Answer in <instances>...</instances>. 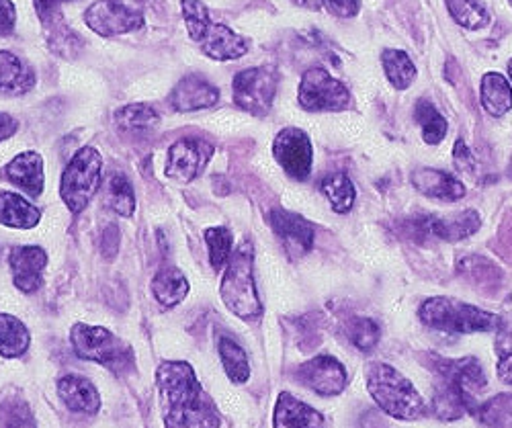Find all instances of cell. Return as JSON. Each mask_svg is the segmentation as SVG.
<instances>
[{
	"instance_id": "cell-1",
	"label": "cell",
	"mask_w": 512,
	"mask_h": 428,
	"mask_svg": "<svg viewBox=\"0 0 512 428\" xmlns=\"http://www.w3.org/2000/svg\"><path fill=\"white\" fill-rule=\"evenodd\" d=\"M166 428H220V412L189 363L168 361L156 373Z\"/></svg>"
},
{
	"instance_id": "cell-2",
	"label": "cell",
	"mask_w": 512,
	"mask_h": 428,
	"mask_svg": "<svg viewBox=\"0 0 512 428\" xmlns=\"http://www.w3.org/2000/svg\"><path fill=\"white\" fill-rule=\"evenodd\" d=\"M365 385L375 404L398 420H416L426 412V404L414 383L396 367L373 361L365 369Z\"/></svg>"
},
{
	"instance_id": "cell-3",
	"label": "cell",
	"mask_w": 512,
	"mask_h": 428,
	"mask_svg": "<svg viewBox=\"0 0 512 428\" xmlns=\"http://www.w3.org/2000/svg\"><path fill=\"white\" fill-rule=\"evenodd\" d=\"M420 322L447 334H488L502 328V318L455 297H431L418 310Z\"/></svg>"
},
{
	"instance_id": "cell-4",
	"label": "cell",
	"mask_w": 512,
	"mask_h": 428,
	"mask_svg": "<svg viewBox=\"0 0 512 428\" xmlns=\"http://www.w3.org/2000/svg\"><path fill=\"white\" fill-rule=\"evenodd\" d=\"M72 349L78 359L103 365L115 375H127L136 367L134 349L125 340L101 326L74 324L70 332Z\"/></svg>"
},
{
	"instance_id": "cell-5",
	"label": "cell",
	"mask_w": 512,
	"mask_h": 428,
	"mask_svg": "<svg viewBox=\"0 0 512 428\" xmlns=\"http://www.w3.org/2000/svg\"><path fill=\"white\" fill-rule=\"evenodd\" d=\"M226 308L242 320H256L263 316V304L256 293L252 275V244L242 242L230 256L226 275L220 287Z\"/></svg>"
},
{
	"instance_id": "cell-6",
	"label": "cell",
	"mask_w": 512,
	"mask_h": 428,
	"mask_svg": "<svg viewBox=\"0 0 512 428\" xmlns=\"http://www.w3.org/2000/svg\"><path fill=\"white\" fill-rule=\"evenodd\" d=\"M101 181H103L101 154L91 146L80 148L72 156L70 164L66 166L64 175H62L60 195H62L66 207L72 213H80L82 209H87V205L99 193Z\"/></svg>"
},
{
	"instance_id": "cell-7",
	"label": "cell",
	"mask_w": 512,
	"mask_h": 428,
	"mask_svg": "<svg viewBox=\"0 0 512 428\" xmlns=\"http://www.w3.org/2000/svg\"><path fill=\"white\" fill-rule=\"evenodd\" d=\"M277 72L271 68H248L234 76L232 82V93L234 103L248 111L250 115L265 117L271 107L277 93Z\"/></svg>"
},
{
	"instance_id": "cell-8",
	"label": "cell",
	"mask_w": 512,
	"mask_h": 428,
	"mask_svg": "<svg viewBox=\"0 0 512 428\" xmlns=\"http://www.w3.org/2000/svg\"><path fill=\"white\" fill-rule=\"evenodd\" d=\"M297 99H300L302 109L312 113L345 111L351 105V91L324 68H310L302 76Z\"/></svg>"
},
{
	"instance_id": "cell-9",
	"label": "cell",
	"mask_w": 512,
	"mask_h": 428,
	"mask_svg": "<svg viewBox=\"0 0 512 428\" xmlns=\"http://www.w3.org/2000/svg\"><path fill=\"white\" fill-rule=\"evenodd\" d=\"M84 23L101 37H115L140 29L144 13L134 0H97L84 13Z\"/></svg>"
},
{
	"instance_id": "cell-10",
	"label": "cell",
	"mask_w": 512,
	"mask_h": 428,
	"mask_svg": "<svg viewBox=\"0 0 512 428\" xmlns=\"http://www.w3.org/2000/svg\"><path fill=\"white\" fill-rule=\"evenodd\" d=\"M273 154L279 166L295 181H306L312 173L314 148L300 127H285L273 142Z\"/></svg>"
},
{
	"instance_id": "cell-11",
	"label": "cell",
	"mask_w": 512,
	"mask_h": 428,
	"mask_svg": "<svg viewBox=\"0 0 512 428\" xmlns=\"http://www.w3.org/2000/svg\"><path fill=\"white\" fill-rule=\"evenodd\" d=\"M295 377L300 379L302 385L312 390L318 396L332 398L340 396L349 385V375L345 365L332 355H316L308 363L300 365Z\"/></svg>"
},
{
	"instance_id": "cell-12",
	"label": "cell",
	"mask_w": 512,
	"mask_h": 428,
	"mask_svg": "<svg viewBox=\"0 0 512 428\" xmlns=\"http://www.w3.org/2000/svg\"><path fill=\"white\" fill-rule=\"evenodd\" d=\"M429 365L437 373V379L447 381L461 394H465L469 400H476V394L486 390V385H488V377L482 369V363L476 357L445 359V357L431 353Z\"/></svg>"
},
{
	"instance_id": "cell-13",
	"label": "cell",
	"mask_w": 512,
	"mask_h": 428,
	"mask_svg": "<svg viewBox=\"0 0 512 428\" xmlns=\"http://www.w3.org/2000/svg\"><path fill=\"white\" fill-rule=\"evenodd\" d=\"M213 156V146L201 138H183L168 150L166 177L179 183H191L197 179L209 158Z\"/></svg>"
},
{
	"instance_id": "cell-14",
	"label": "cell",
	"mask_w": 512,
	"mask_h": 428,
	"mask_svg": "<svg viewBox=\"0 0 512 428\" xmlns=\"http://www.w3.org/2000/svg\"><path fill=\"white\" fill-rule=\"evenodd\" d=\"M64 3H72V0H35V9L44 25L50 48L64 58H74L82 41L62 19L60 9Z\"/></svg>"
},
{
	"instance_id": "cell-15",
	"label": "cell",
	"mask_w": 512,
	"mask_h": 428,
	"mask_svg": "<svg viewBox=\"0 0 512 428\" xmlns=\"http://www.w3.org/2000/svg\"><path fill=\"white\" fill-rule=\"evenodd\" d=\"M269 220H271L275 234L281 238L285 250L291 256H302L314 248L316 230L306 218L277 207L271 211Z\"/></svg>"
},
{
	"instance_id": "cell-16",
	"label": "cell",
	"mask_w": 512,
	"mask_h": 428,
	"mask_svg": "<svg viewBox=\"0 0 512 428\" xmlns=\"http://www.w3.org/2000/svg\"><path fill=\"white\" fill-rule=\"evenodd\" d=\"M9 265L15 287L23 293H35L44 283L48 254L39 246H17L11 250Z\"/></svg>"
},
{
	"instance_id": "cell-17",
	"label": "cell",
	"mask_w": 512,
	"mask_h": 428,
	"mask_svg": "<svg viewBox=\"0 0 512 428\" xmlns=\"http://www.w3.org/2000/svg\"><path fill=\"white\" fill-rule=\"evenodd\" d=\"M197 44L201 46L205 56L218 62L238 60L250 50V41L246 37L220 23H209Z\"/></svg>"
},
{
	"instance_id": "cell-18",
	"label": "cell",
	"mask_w": 512,
	"mask_h": 428,
	"mask_svg": "<svg viewBox=\"0 0 512 428\" xmlns=\"http://www.w3.org/2000/svg\"><path fill=\"white\" fill-rule=\"evenodd\" d=\"M218 101L220 91L203 76H187L179 80L173 93H170V105L179 113L209 109L213 105H218Z\"/></svg>"
},
{
	"instance_id": "cell-19",
	"label": "cell",
	"mask_w": 512,
	"mask_h": 428,
	"mask_svg": "<svg viewBox=\"0 0 512 428\" xmlns=\"http://www.w3.org/2000/svg\"><path fill=\"white\" fill-rule=\"evenodd\" d=\"M412 185L418 193L439 199V201H459L465 197V185L451 173L439 168H418L412 173Z\"/></svg>"
},
{
	"instance_id": "cell-20",
	"label": "cell",
	"mask_w": 512,
	"mask_h": 428,
	"mask_svg": "<svg viewBox=\"0 0 512 428\" xmlns=\"http://www.w3.org/2000/svg\"><path fill=\"white\" fill-rule=\"evenodd\" d=\"M273 426L275 428H326V420L316 408L283 392L275 404Z\"/></svg>"
},
{
	"instance_id": "cell-21",
	"label": "cell",
	"mask_w": 512,
	"mask_h": 428,
	"mask_svg": "<svg viewBox=\"0 0 512 428\" xmlns=\"http://www.w3.org/2000/svg\"><path fill=\"white\" fill-rule=\"evenodd\" d=\"M5 177L31 197H39L44 193V158L37 152H23L7 164Z\"/></svg>"
},
{
	"instance_id": "cell-22",
	"label": "cell",
	"mask_w": 512,
	"mask_h": 428,
	"mask_svg": "<svg viewBox=\"0 0 512 428\" xmlns=\"http://www.w3.org/2000/svg\"><path fill=\"white\" fill-rule=\"evenodd\" d=\"M58 396L68 410L80 414H97L101 396L95 385L80 375H66L58 381Z\"/></svg>"
},
{
	"instance_id": "cell-23",
	"label": "cell",
	"mask_w": 512,
	"mask_h": 428,
	"mask_svg": "<svg viewBox=\"0 0 512 428\" xmlns=\"http://www.w3.org/2000/svg\"><path fill=\"white\" fill-rule=\"evenodd\" d=\"M35 82V70L25 60L11 52H0V95H25L35 87Z\"/></svg>"
},
{
	"instance_id": "cell-24",
	"label": "cell",
	"mask_w": 512,
	"mask_h": 428,
	"mask_svg": "<svg viewBox=\"0 0 512 428\" xmlns=\"http://www.w3.org/2000/svg\"><path fill=\"white\" fill-rule=\"evenodd\" d=\"M482 226V218L476 209H463L443 218H431V236L445 242H461L474 236Z\"/></svg>"
},
{
	"instance_id": "cell-25",
	"label": "cell",
	"mask_w": 512,
	"mask_h": 428,
	"mask_svg": "<svg viewBox=\"0 0 512 428\" xmlns=\"http://www.w3.org/2000/svg\"><path fill=\"white\" fill-rule=\"evenodd\" d=\"M39 220L41 211L25 197L11 191L0 193V224L17 230H31L39 224Z\"/></svg>"
},
{
	"instance_id": "cell-26",
	"label": "cell",
	"mask_w": 512,
	"mask_h": 428,
	"mask_svg": "<svg viewBox=\"0 0 512 428\" xmlns=\"http://www.w3.org/2000/svg\"><path fill=\"white\" fill-rule=\"evenodd\" d=\"M482 107L492 117H502L512 109V84L500 72H488L480 84Z\"/></svg>"
},
{
	"instance_id": "cell-27",
	"label": "cell",
	"mask_w": 512,
	"mask_h": 428,
	"mask_svg": "<svg viewBox=\"0 0 512 428\" xmlns=\"http://www.w3.org/2000/svg\"><path fill=\"white\" fill-rule=\"evenodd\" d=\"M152 293L164 308L181 304L189 293V281L177 267H162L152 279Z\"/></svg>"
},
{
	"instance_id": "cell-28",
	"label": "cell",
	"mask_w": 512,
	"mask_h": 428,
	"mask_svg": "<svg viewBox=\"0 0 512 428\" xmlns=\"http://www.w3.org/2000/svg\"><path fill=\"white\" fill-rule=\"evenodd\" d=\"M115 125L123 134L130 136H146L154 132L160 125V115L156 113L154 107L136 103V105H127L115 111Z\"/></svg>"
},
{
	"instance_id": "cell-29",
	"label": "cell",
	"mask_w": 512,
	"mask_h": 428,
	"mask_svg": "<svg viewBox=\"0 0 512 428\" xmlns=\"http://www.w3.org/2000/svg\"><path fill=\"white\" fill-rule=\"evenodd\" d=\"M381 66H383V72H386V78L390 80V84L396 91L410 89L418 74L412 58L404 50H394V48L383 50Z\"/></svg>"
},
{
	"instance_id": "cell-30",
	"label": "cell",
	"mask_w": 512,
	"mask_h": 428,
	"mask_svg": "<svg viewBox=\"0 0 512 428\" xmlns=\"http://www.w3.org/2000/svg\"><path fill=\"white\" fill-rule=\"evenodd\" d=\"M414 119L418 121L420 130H422V140L431 146L441 144L447 138L449 132V123L441 115V111L426 99H420L414 107Z\"/></svg>"
},
{
	"instance_id": "cell-31",
	"label": "cell",
	"mask_w": 512,
	"mask_h": 428,
	"mask_svg": "<svg viewBox=\"0 0 512 428\" xmlns=\"http://www.w3.org/2000/svg\"><path fill=\"white\" fill-rule=\"evenodd\" d=\"M29 330L9 314H0V355L7 359L21 357L29 349Z\"/></svg>"
},
{
	"instance_id": "cell-32",
	"label": "cell",
	"mask_w": 512,
	"mask_h": 428,
	"mask_svg": "<svg viewBox=\"0 0 512 428\" xmlns=\"http://www.w3.org/2000/svg\"><path fill=\"white\" fill-rule=\"evenodd\" d=\"M320 189L336 213H349L353 209L357 191H355V185L349 179V175L332 173L320 183Z\"/></svg>"
},
{
	"instance_id": "cell-33",
	"label": "cell",
	"mask_w": 512,
	"mask_h": 428,
	"mask_svg": "<svg viewBox=\"0 0 512 428\" xmlns=\"http://www.w3.org/2000/svg\"><path fill=\"white\" fill-rule=\"evenodd\" d=\"M445 5L453 21L463 29L478 31L490 23V13L482 0H445Z\"/></svg>"
},
{
	"instance_id": "cell-34",
	"label": "cell",
	"mask_w": 512,
	"mask_h": 428,
	"mask_svg": "<svg viewBox=\"0 0 512 428\" xmlns=\"http://www.w3.org/2000/svg\"><path fill=\"white\" fill-rule=\"evenodd\" d=\"M0 428H37L29 404L17 390H9L0 400Z\"/></svg>"
},
{
	"instance_id": "cell-35",
	"label": "cell",
	"mask_w": 512,
	"mask_h": 428,
	"mask_svg": "<svg viewBox=\"0 0 512 428\" xmlns=\"http://www.w3.org/2000/svg\"><path fill=\"white\" fill-rule=\"evenodd\" d=\"M218 351H220V359H222L224 371L230 377V381L246 383L250 377V363H248L246 351L238 345L236 340H232L228 336L220 338Z\"/></svg>"
},
{
	"instance_id": "cell-36",
	"label": "cell",
	"mask_w": 512,
	"mask_h": 428,
	"mask_svg": "<svg viewBox=\"0 0 512 428\" xmlns=\"http://www.w3.org/2000/svg\"><path fill=\"white\" fill-rule=\"evenodd\" d=\"M107 205L123 218H132L136 211V195L125 175H113L107 183Z\"/></svg>"
},
{
	"instance_id": "cell-37",
	"label": "cell",
	"mask_w": 512,
	"mask_h": 428,
	"mask_svg": "<svg viewBox=\"0 0 512 428\" xmlns=\"http://www.w3.org/2000/svg\"><path fill=\"white\" fill-rule=\"evenodd\" d=\"M347 338L353 342V347H357L363 353H371L381 338V328L373 318H363V316H355L347 322L345 326Z\"/></svg>"
},
{
	"instance_id": "cell-38",
	"label": "cell",
	"mask_w": 512,
	"mask_h": 428,
	"mask_svg": "<svg viewBox=\"0 0 512 428\" xmlns=\"http://www.w3.org/2000/svg\"><path fill=\"white\" fill-rule=\"evenodd\" d=\"M476 414L490 428H512V394H498L486 400Z\"/></svg>"
},
{
	"instance_id": "cell-39",
	"label": "cell",
	"mask_w": 512,
	"mask_h": 428,
	"mask_svg": "<svg viewBox=\"0 0 512 428\" xmlns=\"http://www.w3.org/2000/svg\"><path fill=\"white\" fill-rule=\"evenodd\" d=\"M232 232L228 228L205 230V242L209 248V261L216 271H222L232 256Z\"/></svg>"
},
{
	"instance_id": "cell-40",
	"label": "cell",
	"mask_w": 512,
	"mask_h": 428,
	"mask_svg": "<svg viewBox=\"0 0 512 428\" xmlns=\"http://www.w3.org/2000/svg\"><path fill=\"white\" fill-rule=\"evenodd\" d=\"M181 9H183V19L191 39L199 41L211 23L207 7L201 3V0H181Z\"/></svg>"
},
{
	"instance_id": "cell-41",
	"label": "cell",
	"mask_w": 512,
	"mask_h": 428,
	"mask_svg": "<svg viewBox=\"0 0 512 428\" xmlns=\"http://www.w3.org/2000/svg\"><path fill=\"white\" fill-rule=\"evenodd\" d=\"M453 160H455V166L459 173H465V175H474L476 168H478V162L474 158V154L469 152L467 144L463 140H457L455 142V148H453Z\"/></svg>"
},
{
	"instance_id": "cell-42",
	"label": "cell",
	"mask_w": 512,
	"mask_h": 428,
	"mask_svg": "<svg viewBox=\"0 0 512 428\" xmlns=\"http://www.w3.org/2000/svg\"><path fill=\"white\" fill-rule=\"evenodd\" d=\"M332 15L340 19H353L361 11V0H324Z\"/></svg>"
},
{
	"instance_id": "cell-43",
	"label": "cell",
	"mask_w": 512,
	"mask_h": 428,
	"mask_svg": "<svg viewBox=\"0 0 512 428\" xmlns=\"http://www.w3.org/2000/svg\"><path fill=\"white\" fill-rule=\"evenodd\" d=\"M17 23V11L11 0H0V35H11Z\"/></svg>"
},
{
	"instance_id": "cell-44",
	"label": "cell",
	"mask_w": 512,
	"mask_h": 428,
	"mask_svg": "<svg viewBox=\"0 0 512 428\" xmlns=\"http://www.w3.org/2000/svg\"><path fill=\"white\" fill-rule=\"evenodd\" d=\"M496 375L502 383L512 385V349L500 351V359L496 365Z\"/></svg>"
},
{
	"instance_id": "cell-45",
	"label": "cell",
	"mask_w": 512,
	"mask_h": 428,
	"mask_svg": "<svg viewBox=\"0 0 512 428\" xmlns=\"http://www.w3.org/2000/svg\"><path fill=\"white\" fill-rule=\"evenodd\" d=\"M19 123L9 115V113H3L0 111V142L9 140L11 136H15Z\"/></svg>"
},
{
	"instance_id": "cell-46",
	"label": "cell",
	"mask_w": 512,
	"mask_h": 428,
	"mask_svg": "<svg viewBox=\"0 0 512 428\" xmlns=\"http://www.w3.org/2000/svg\"><path fill=\"white\" fill-rule=\"evenodd\" d=\"M293 3L310 11H320L324 7V0H293Z\"/></svg>"
},
{
	"instance_id": "cell-47",
	"label": "cell",
	"mask_w": 512,
	"mask_h": 428,
	"mask_svg": "<svg viewBox=\"0 0 512 428\" xmlns=\"http://www.w3.org/2000/svg\"><path fill=\"white\" fill-rule=\"evenodd\" d=\"M508 74H510V80H512V60L508 62Z\"/></svg>"
},
{
	"instance_id": "cell-48",
	"label": "cell",
	"mask_w": 512,
	"mask_h": 428,
	"mask_svg": "<svg viewBox=\"0 0 512 428\" xmlns=\"http://www.w3.org/2000/svg\"><path fill=\"white\" fill-rule=\"evenodd\" d=\"M508 3H510V7H512V0H508Z\"/></svg>"
}]
</instances>
